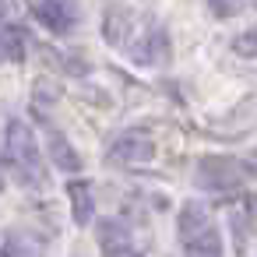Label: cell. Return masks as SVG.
Instances as JSON below:
<instances>
[{"instance_id":"cell-6","label":"cell","mask_w":257,"mask_h":257,"mask_svg":"<svg viewBox=\"0 0 257 257\" xmlns=\"http://www.w3.org/2000/svg\"><path fill=\"white\" fill-rule=\"evenodd\" d=\"M99 246H102V253L106 257H127V250H131V232H127V225L120 222V218H106V222H99Z\"/></svg>"},{"instance_id":"cell-9","label":"cell","mask_w":257,"mask_h":257,"mask_svg":"<svg viewBox=\"0 0 257 257\" xmlns=\"http://www.w3.org/2000/svg\"><path fill=\"white\" fill-rule=\"evenodd\" d=\"M25 39H22V32L15 29V25H8V18H4V0H0V64L4 60H22L25 53Z\"/></svg>"},{"instance_id":"cell-5","label":"cell","mask_w":257,"mask_h":257,"mask_svg":"<svg viewBox=\"0 0 257 257\" xmlns=\"http://www.w3.org/2000/svg\"><path fill=\"white\" fill-rule=\"evenodd\" d=\"M109 159L120 162V166H145V162L155 159V145L145 134H120L109 148Z\"/></svg>"},{"instance_id":"cell-4","label":"cell","mask_w":257,"mask_h":257,"mask_svg":"<svg viewBox=\"0 0 257 257\" xmlns=\"http://www.w3.org/2000/svg\"><path fill=\"white\" fill-rule=\"evenodd\" d=\"M29 11L57 36H67L78 22V8L74 0H29Z\"/></svg>"},{"instance_id":"cell-7","label":"cell","mask_w":257,"mask_h":257,"mask_svg":"<svg viewBox=\"0 0 257 257\" xmlns=\"http://www.w3.org/2000/svg\"><path fill=\"white\" fill-rule=\"evenodd\" d=\"M50 162L64 173H78L81 169V155L71 148V141L60 131H50Z\"/></svg>"},{"instance_id":"cell-3","label":"cell","mask_w":257,"mask_h":257,"mask_svg":"<svg viewBox=\"0 0 257 257\" xmlns=\"http://www.w3.org/2000/svg\"><path fill=\"white\" fill-rule=\"evenodd\" d=\"M243 166L236 159H222V155H204L197 162V187L204 190H215V194H225V190H236L243 183Z\"/></svg>"},{"instance_id":"cell-2","label":"cell","mask_w":257,"mask_h":257,"mask_svg":"<svg viewBox=\"0 0 257 257\" xmlns=\"http://www.w3.org/2000/svg\"><path fill=\"white\" fill-rule=\"evenodd\" d=\"M8 162L15 166L22 183H43V159H39V145L29 131V123L11 120L8 123Z\"/></svg>"},{"instance_id":"cell-10","label":"cell","mask_w":257,"mask_h":257,"mask_svg":"<svg viewBox=\"0 0 257 257\" xmlns=\"http://www.w3.org/2000/svg\"><path fill=\"white\" fill-rule=\"evenodd\" d=\"M138 60H145V64H166L169 60V36L162 29H152L148 39L138 46Z\"/></svg>"},{"instance_id":"cell-1","label":"cell","mask_w":257,"mask_h":257,"mask_svg":"<svg viewBox=\"0 0 257 257\" xmlns=\"http://www.w3.org/2000/svg\"><path fill=\"white\" fill-rule=\"evenodd\" d=\"M180 239L187 257H222V236L208 222V211L201 204H183L180 211Z\"/></svg>"},{"instance_id":"cell-11","label":"cell","mask_w":257,"mask_h":257,"mask_svg":"<svg viewBox=\"0 0 257 257\" xmlns=\"http://www.w3.org/2000/svg\"><path fill=\"white\" fill-rule=\"evenodd\" d=\"M232 50H236L239 57H257V32H243V36H236Z\"/></svg>"},{"instance_id":"cell-8","label":"cell","mask_w":257,"mask_h":257,"mask_svg":"<svg viewBox=\"0 0 257 257\" xmlns=\"http://www.w3.org/2000/svg\"><path fill=\"white\" fill-rule=\"evenodd\" d=\"M67 194H71V211H74V222H78V225H88V222H92V215H95L92 187H88L85 180H74V183L67 187Z\"/></svg>"},{"instance_id":"cell-13","label":"cell","mask_w":257,"mask_h":257,"mask_svg":"<svg viewBox=\"0 0 257 257\" xmlns=\"http://www.w3.org/2000/svg\"><path fill=\"white\" fill-rule=\"evenodd\" d=\"M0 190H4V176H0Z\"/></svg>"},{"instance_id":"cell-12","label":"cell","mask_w":257,"mask_h":257,"mask_svg":"<svg viewBox=\"0 0 257 257\" xmlns=\"http://www.w3.org/2000/svg\"><path fill=\"white\" fill-rule=\"evenodd\" d=\"M208 4H211V11H215L218 18H232V15H239L243 0H208Z\"/></svg>"}]
</instances>
